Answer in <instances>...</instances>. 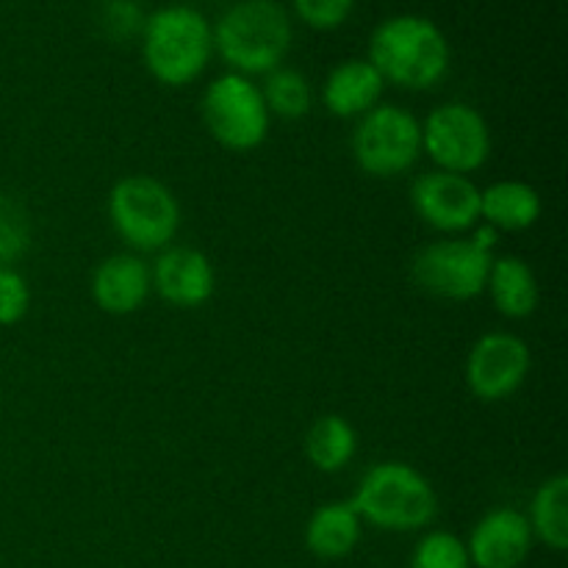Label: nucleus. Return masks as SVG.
<instances>
[{"instance_id": "f257e3e1", "label": "nucleus", "mask_w": 568, "mask_h": 568, "mask_svg": "<svg viewBox=\"0 0 568 568\" xmlns=\"http://www.w3.org/2000/svg\"><path fill=\"white\" fill-rule=\"evenodd\" d=\"M366 61L392 87L427 92L447 78L453 53L436 22L422 14H397L375 28Z\"/></svg>"}, {"instance_id": "f03ea898", "label": "nucleus", "mask_w": 568, "mask_h": 568, "mask_svg": "<svg viewBox=\"0 0 568 568\" xmlns=\"http://www.w3.org/2000/svg\"><path fill=\"white\" fill-rule=\"evenodd\" d=\"M214 55V31L203 11L186 3L161 6L144 17L142 59L150 75L170 89L197 81Z\"/></svg>"}, {"instance_id": "7ed1b4c3", "label": "nucleus", "mask_w": 568, "mask_h": 568, "mask_svg": "<svg viewBox=\"0 0 568 568\" xmlns=\"http://www.w3.org/2000/svg\"><path fill=\"white\" fill-rule=\"evenodd\" d=\"M214 53L239 75H266L292 48V20L275 0H242L216 20Z\"/></svg>"}, {"instance_id": "20e7f679", "label": "nucleus", "mask_w": 568, "mask_h": 568, "mask_svg": "<svg viewBox=\"0 0 568 568\" xmlns=\"http://www.w3.org/2000/svg\"><path fill=\"white\" fill-rule=\"evenodd\" d=\"M349 505L361 521L388 532H414L433 525L438 494L433 483L403 460H381L361 477Z\"/></svg>"}, {"instance_id": "39448f33", "label": "nucleus", "mask_w": 568, "mask_h": 568, "mask_svg": "<svg viewBox=\"0 0 568 568\" xmlns=\"http://www.w3.org/2000/svg\"><path fill=\"white\" fill-rule=\"evenodd\" d=\"M109 220L131 250L161 253L181 231V203L159 178L125 175L109 192Z\"/></svg>"}, {"instance_id": "423d86ee", "label": "nucleus", "mask_w": 568, "mask_h": 568, "mask_svg": "<svg viewBox=\"0 0 568 568\" xmlns=\"http://www.w3.org/2000/svg\"><path fill=\"white\" fill-rule=\"evenodd\" d=\"M200 114L209 136L231 153L258 150L270 136L272 116L261 87L239 72H222L205 87Z\"/></svg>"}, {"instance_id": "0eeeda50", "label": "nucleus", "mask_w": 568, "mask_h": 568, "mask_svg": "<svg viewBox=\"0 0 568 568\" xmlns=\"http://www.w3.org/2000/svg\"><path fill=\"white\" fill-rule=\"evenodd\" d=\"M422 155V122L403 105L377 103L358 116L353 131V159L369 178H397Z\"/></svg>"}, {"instance_id": "6e6552de", "label": "nucleus", "mask_w": 568, "mask_h": 568, "mask_svg": "<svg viewBox=\"0 0 568 568\" xmlns=\"http://www.w3.org/2000/svg\"><path fill=\"white\" fill-rule=\"evenodd\" d=\"M494 139L486 116L469 103L449 100L436 105L422 122V153L436 170L466 175L483 170L491 159Z\"/></svg>"}, {"instance_id": "1a4fd4ad", "label": "nucleus", "mask_w": 568, "mask_h": 568, "mask_svg": "<svg viewBox=\"0 0 568 568\" xmlns=\"http://www.w3.org/2000/svg\"><path fill=\"white\" fill-rule=\"evenodd\" d=\"M494 255L477 250L469 239H442L430 242L414 255L410 275L416 286L430 297L449 303H469L486 292Z\"/></svg>"}, {"instance_id": "9d476101", "label": "nucleus", "mask_w": 568, "mask_h": 568, "mask_svg": "<svg viewBox=\"0 0 568 568\" xmlns=\"http://www.w3.org/2000/svg\"><path fill=\"white\" fill-rule=\"evenodd\" d=\"M530 344L516 333H483L466 355V386L480 403H505L530 375Z\"/></svg>"}, {"instance_id": "9b49d317", "label": "nucleus", "mask_w": 568, "mask_h": 568, "mask_svg": "<svg viewBox=\"0 0 568 568\" xmlns=\"http://www.w3.org/2000/svg\"><path fill=\"white\" fill-rule=\"evenodd\" d=\"M410 209L438 233H464L480 222V186L455 172H425L410 186Z\"/></svg>"}, {"instance_id": "f8f14e48", "label": "nucleus", "mask_w": 568, "mask_h": 568, "mask_svg": "<svg viewBox=\"0 0 568 568\" xmlns=\"http://www.w3.org/2000/svg\"><path fill=\"white\" fill-rule=\"evenodd\" d=\"M150 283L166 305L192 311L214 297L216 272L209 255L194 247L175 244V247L161 250L159 258L153 261Z\"/></svg>"}, {"instance_id": "ddd939ff", "label": "nucleus", "mask_w": 568, "mask_h": 568, "mask_svg": "<svg viewBox=\"0 0 568 568\" xmlns=\"http://www.w3.org/2000/svg\"><path fill=\"white\" fill-rule=\"evenodd\" d=\"M532 530L516 508H494L483 516L466 541L469 564L477 568H519L530 558Z\"/></svg>"}, {"instance_id": "4468645a", "label": "nucleus", "mask_w": 568, "mask_h": 568, "mask_svg": "<svg viewBox=\"0 0 568 568\" xmlns=\"http://www.w3.org/2000/svg\"><path fill=\"white\" fill-rule=\"evenodd\" d=\"M94 305L109 316H131L148 303L153 283L150 264L139 253H114L100 261L92 275Z\"/></svg>"}, {"instance_id": "2eb2a0df", "label": "nucleus", "mask_w": 568, "mask_h": 568, "mask_svg": "<svg viewBox=\"0 0 568 568\" xmlns=\"http://www.w3.org/2000/svg\"><path fill=\"white\" fill-rule=\"evenodd\" d=\"M386 81L366 59H347L327 72L322 83V105L338 120H358L375 109Z\"/></svg>"}, {"instance_id": "dca6fc26", "label": "nucleus", "mask_w": 568, "mask_h": 568, "mask_svg": "<svg viewBox=\"0 0 568 568\" xmlns=\"http://www.w3.org/2000/svg\"><path fill=\"white\" fill-rule=\"evenodd\" d=\"M486 292L497 314H503L505 320H527L541 303L536 272L519 255H494Z\"/></svg>"}, {"instance_id": "f3484780", "label": "nucleus", "mask_w": 568, "mask_h": 568, "mask_svg": "<svg viewBox=\"0 0 568 568\" xmlns=\"http://www.w3.org/2000/svg\"><path fill=\"white\" fill-rule=\"evenodd\" d=\"M541 211V194L525 181H497L480 189V220L499 233L530 231Z\"/></svg>"}, {"instance_id": "a211bd4d", "label": "nucleus", "mask_w": 568, "mask_h": 568, "mask_svg": "<svg viewBox=\"0 0 568 568\" xmlns=\"http://www.w3.org/2000/svg\"><path fill=\"white\" fill-rule=\"evenodd\" d=\"M364 521L349 499L325 503L311 514L305 525V547L320 560H342L358 547Z\"/></svg>"}, {"instance_id": "6ab92c4d", "label": "nucleus", "mask_w": 568, "mask_h": 568, "mask_svg": "<svg viewBox=\"0 0 568 568\" xmlns=\"http://www.w3.org/2000/svg\"><path fill=\"white\" fill-rule=\"evenodd\" d=\"M305 458L322 475H338L358 453V433L344 416L325 414L305 433Z\"/></svg>"}, {"instance_id": "aec40b11", "label": "nucleus", "mask_w": 568, "mask_h": 568, "mask_svg": "<svg viewBox=\"0 0 568 568\" xmlns=\"http://www.w3.org/2000/svg\"><path fill=\"white\" fill-rule=\"evenodd\" d=\"M532 538L552 552L568 549V477L552 475L536 488L527 514Z\"/></svg>"}, {"instance_id": "412c9836", "label": "nucleus", "mask_w": 568, "mask_h": 568, "mask_svg": "<svg viewBox=\"0 0 568 568\" xmlns=\"http://www.w3.org/2000/svg\"><path fill=\"white\" fill-rule=\"evenodd\" d=\"M261 94H264L270 116H281V120H303L314 105V89L308 78L292 67H277L266 72Z\"/></svg>"}, {"instance_id": "4be33fe9", "label": "nucleus", "mask_w": 568, "mask_h": 568, "mask_svg": "<svg viewBox=\"0 0 568 568\" xmlns=\"http://www.w3.org/2000/svg\"><path fill=\"white\" fill-rule=\"evenodd\" d=\"M31 247V216L9 194H0V270H11Z\"/></svg>"}, {"instance_id": "5701e85b", "label": "nucleus", "mask_w": 568, "mask_h": 568, "mask_svg": "<svg viewBox=\"0 0 568 568\" xmlns=\"http://www.w3.org/2000/svg\"><path fill=\"white\" fill-rule=\"evenodd\" d=\"M469 552L458 536L447 530H433L419 538L410 568H469Z\"/></svg>"}, {"instance_id": "b1692460", "label": "nucleus", "mask_w": 568, "mask_h": 568, "mask_svg": "<svg viewBox=\"0 0 568 568\" xmlns=\"http://www.w3.org/2000/svg\"><path fill=\"white\" fill-rule=\"evenodd\" d=\"M31 308V288L20 272L0 270V327H11L26 320Z\"/></svg>"}, {"instance_id": "393cba45", "label": "nucleus", "mask_w": 568, "mask_h": 568, "mask_svg": "<svg viewBox=\"0 0 568 568\" xmlns=\"http://www.w3.org/2000/svg\"><path fill=\"white\" fill-rule=\"evenodd\" d=\"M300 20L314 31H336L349 20L355 0H292Z\"/></svg>"}, {"instance_id": "a878e982", "label": "nucleus", "mask_w": 568, "mask_h": 568, "mask_svg": "<svg viewBox=\"0 0 568 568\" xmlns=\"http://www.w3.org/2000/svg\"><path fill=\"white\" fill-rule=\"evenodd\" d=\"M105 26L114 37H131V33H142L144 17L133 0H111L105 6Z\"/></svg>"}, {"instance_id": "bb28decb", "label": "nucleus", "mask_w": 568, "mask_h": 568, "mask_svg": "<svg viewBox=\"0 0 568 568\" xmlns=\"http://www.w3.org/2000/svg\"><path fill=\"white\" fill-rule=\"evenodd\" d=\"M499 236H503V233H499L497 227L486 225V222H477V225L471 227V236H469V242L475 244L477 250H483V253H488V255H497V244H499Z\"/></svg>"}]
</instances>
